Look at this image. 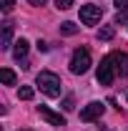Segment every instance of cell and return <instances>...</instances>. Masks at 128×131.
<instances>
[{"instance_id":"1","label":"cell","mask_w":128,"mask_h":131,"mask_svg":"<svg viewBox=\"0 0 128 131\" xmlns=\"http://www.w3.org/2000/svg\"><path fill=\"white\" fill-rule=\"evenodd\" d=\"M38 86H40V91H43L45 96H50V98H58L63 93L60 78H58L55 73H50V71H40V73H38Z\"/></svg>"},{"instance_id":"2","label":"cell","mask_w":128,"mask_h":131,"mask_svg":"<svg viewBox=\"0 0 128 131\" xmlns=\"http://www.w3.org/2000/svg\"><path fill=\"white\" fill-rule=\"evenodd\" d=\"M91 68V50L85 48V46H80V48L73 50V58H70V71L80 76V73H85Z\"/></svg>"},{"instance_id":"3","label":"cell","mask_w":128,"mask_h":131,"mask_svg":"<svg viewBox=\"0 0 128 131\" xmlns=\"http://www.w3.org/2000/svg\"><path fill=\"white\" fill-rule=\"evenodd\" d=\"M96 76H98V83H100V86H111V83H113V78H116L118 73H116V66H113L111 56H106V58L100 61Z\"/></svg>"},{"instance_id":"4","label":"cell","mask_w":128,"mask_h":131,"mask_svg":"<svg viewBox=\"0 0 128 131\" xmlns=\"http://www.w3.org/2000/svg\"><path fill=\"white\" fill-rule=\"evenodd\" d=\"M100 18H103L100 5H80V23L83 25H96Z\"/></svg>"},{"instance_id":"5","label":"cell","mask_w":128,"mask_h":131,"mask_svg":"<svg viewBox=\"0 0 128 131\" xmlns=\"http://www.w3.org/2000/svg\"><path fill=\"white\" fill-rule=\"evenodd\" d=\"M106 111V106L100 103V101H91L88 106H83L80 108V121H85V124H91V121H98L100 116Z\"/></svg>"},{"instance_id":"6","label":"cell","mask_w":128,"mask_h":131,"mask_svg":"<svg viewBox=\"0 0 128 131\" xmlns=\"http://www.w3.org/2000/svg\"><path fill=\"white\" fill-rule=\"evenodd\" d=\"M38 114H40V118H45L50 126H65V118L60 114H55V111H50L48 106H38Z\"/></svg>"},{"instance_id":"7","label":"cell","mask_w":128,"mask_h":131,"mask_svg":"<svg viewBox=\"0 0 128 131\" xmlns=\"http://www.w3.org/2000/svg\"><path fill=\"white\" fill-rule=\"evenodd\" d=\"M111 61H113V66H116V73H118V76H128V53L116 50V53H111Z\"/></svg>"},{"instance_id":"8","label":"cell","mask_w":128,"mask_h":131,"mask_svg":"<svg viewBox=\"0 0 128 131\" xmlns=\"http://www.w3.org/2000/svg\"><path fill=\"white\" fill-rule=\"evenodd\" d=\"M10 38H13V23H3V38H0V48L3 50H8L10 48Z\"/></svg>"},{"instance_id":"9","label":"cell","mask_w":128,"mask_h":131,"mask_svg":"<svg viewBox=\"0 0 128 131\" xmlns=\"http://www.w3.org/2000/svg\"><path fill=\"white\" fill-rule=\"evenodd\" d=\"M25 56H28V40H18L15 43V48H13V58L15 61H25Z\"/></svg>"},{"instance_id":"10","label":"cell","mask_w":128,"mask_h":131,"mask_svg":"<svg viewBox=\"0 0 128 131\" xmlns=\"http://www.w3.org/2000/svg\"><path fill=\"white\" fill-rule=\"evenodd\" d=\"M0 81L5 83V86H13L15 83V73L10 68H0Z\"/></svg>"},{"instance_id":"11","label":"cell","mask_w":128,"mask_h":131,"mask_svg":"<svg viewBox=\"0 0 128 131\" xmlns=\"http://www.w3.org/2000/svg\"><path fill=\"white\" fill-rule=\"evenodd\" d=\"M113 35H116V28H113V25H103V28L98 30V38H100V40H111Z\"/></svg>"},{"instance_id":"12","label":"cell","mask_w":128,"mask_h":131,"mask_svg":"<svg viewBox=\"0 0 128 131\" xmlns=\"http://www.w3.org/2000/svg\"><path fill=\"white\" fill-rule=\"evenodd\" d=\"M60 33L63 35H75L78 33V25L75 23H60Z\"/></svg>"},{"instance_id":"13","label":"cell","mask_w":128,"mask_h":131,"mask_svg":"<svg viewBox=\"0 0 128 131\" xmlns=\"http://www.w3.org/2000/svg\"><path fill=\"white\" fill-rule=\"evenodd\" d=\"M33 93H35V91H33L30 86H20V91H18V96L23 98V101H30V98H33Z\"/></svg>"},{"instance_id":"14","label":"cell","mask_w":128,"mask_h":131,"mask_svg":"<svg viewBox=\"0 0 128 131\" xmlns=\"http://www.w3.org/2000/svg\"><path fill=\"white\" fill-rule=\"evenodd\" d=\"M13 8H15V0H0V10L3 13H13Z\"/></svg>"},{"instance_id":"15","label":"cell","mask_w":128,"mask_h":131,"mask_svg":"<svg viewBox=\"0 0 128 131\" xmlns=\"http://www.w3.org/2000/svg\"><path fill=\"white\" fill-rule=\"evenodd\" d=\"M116 8L118 13H128V0H116Z\"/></svg>"},{"instance_id":"16","label":"cell","mask_w":128,"mask_h":131,"mask_svg":"<svg viewBox=\"0 0 128 131\" xmlns=\"http://www.w3.org/2000/svg\"><path fill=\"white\" fill-rule=\"evenodd\" d=\"M128 23V15L126 13H118V15H116V23H113V25H126Z\"/></svg>"},{"instance_id":"17","label":"cell","mask_w":128,"mask_h":131,"mask_svg":"<svg viewBox=\"0 0 128 131\" xmlns=\"http://www.w3.org/2000/svg\"><path fill=\"white\" fill-rule=\"evenodd\" d=\"M55 5H58L60 10H68V8L73 5V0H55Z\"/></svg>"},{"instance_id":"18","label":"cell","mask_w":128,"mask_h":131,"mask_svg":"<svg viewBox=\"0 0 128 131\" xmlns=\"http://www.w3.org/2000/svg\"><path fill=\"white\" fill-rule=\"evenodd\" d=\"M63 108H65V111H73V98H70V96L63 101Z\"/></svg>"},{"instance_id":"19","label":"cell","mask_w":128,"mask_h":131,"mask_svg":"<svg viewBox=\"0 0 128 131\" xmlns=\"http://www.w3.org/2000/svg\"><path fill=\"white\" fill-rule=\"evenodd\" d=\"M38 50H48V43L45 40H38Z\"/></svg>"},{"instance_id":"20","label":"cell","mask_w":128,"mask_h":131,"mask_svg":"<svg viewBox=\"0 0 128 131\" xmlns=\"http://www.w3.org/2000/svg\"><path fill=\"white\" fill-rule=\"evenodd\" d=\"M28 3H30V5H43L45 0H28Z\"/></svg>"}]
</instances>
